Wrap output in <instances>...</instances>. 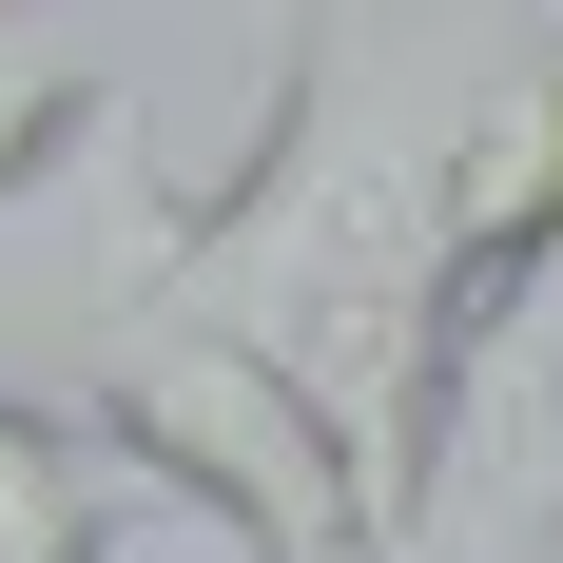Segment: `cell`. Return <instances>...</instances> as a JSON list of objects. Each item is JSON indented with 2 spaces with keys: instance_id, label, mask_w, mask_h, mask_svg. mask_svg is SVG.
Returning <instances> with one entry per match:
<instances>
[{
  "instance_id": "1",
  "label": "cell",
  "mask_w": 563,
  "mask_h": 563,
  "mask_svg": "<svg viewBox=\"0 0 563 563\" xmlns=\"http://www.w3.org/2000/svg\"><path fill=\"white\" fill-rule=\"evenodd\" d=\"M408 78L428 58L350 0L273 20L253 156H233V195L175 214V291L331 408L389 563L448 506V117H466V78L448 98H408Z\"/></svg>"
},
{
  "instance_id": "2",
  "label": "cell",
  "mask_w": 563,
  "mask_h": 563,
  "mask_svg": "<svg viewBox=\"0 0 563 563\" xmlns=\"http://www.w3.org/2000/svg\"><path fill=\"white\" fill-rule=\"evenodd\" d=\"M175 214H195V195H175V175L136 156V117H117L98 156L0 233V389L58 408V428H98L156 506L233 525L253 563H389L369 544V486H350V448H331V408L175 291Z\"/></svg>"
},
{
  "instance_id": "3",
  "label": "cell",
  "mask_w": 563,
  "mask_h": 563,
  "mask_svg": "<svg viewBox=\"0 0 563 563\" xmlns=\"http://www.w3.org/2000/svg\"><path fill=\"white\" fill-rule=\"evenodd\" d=\"M448 506H466L486 563H563V253L466 331V369H448Z\"/></svg>"
},
{
  "instance_id": "4",
  "label": "cell",
  "mask_w": 563,
  "mask_h": 563,
  "mask_svg": "<svg viewBox=\"0 0 563 563\" xmlns=\"http://www.w3.org/2000/svg\"><path fill=\"white\" fill-rule=\"evenodd\" d=\"M544 253H563V40H506L466 58V117H448V369Z\"/></svg>"
},
{
  "instance_id": "5",
  "label": "cell",
  "mask_w": 563,
  "mask_h": 563,
  "mask_svg": "<svg viewBox=\"0 0 563 563\" xmlns=\"http://www.w3.org/2000/svg\"><path fill=\"white\" fill-rule=\"evenodd\" d=\"M117 525H136V466L0 389V563H117Z\"/></svg>"
},
{
  "instance_id": "6",
  "label": "cell",
  "mask_w": 563,
  "mask_h": 563,
  "mask_svg": "<svg viewBox=\"0 0 563 563\" xmlns=\"http://www.w3.org/2000/svg\"><path fill=\"white\" fill-rule=\"evenodd\" d=\"M117 117H136V98H117V58H78L58 20H0V233L40 214L58 175L117 136Z\"/></svg>"
}]
</instances>
